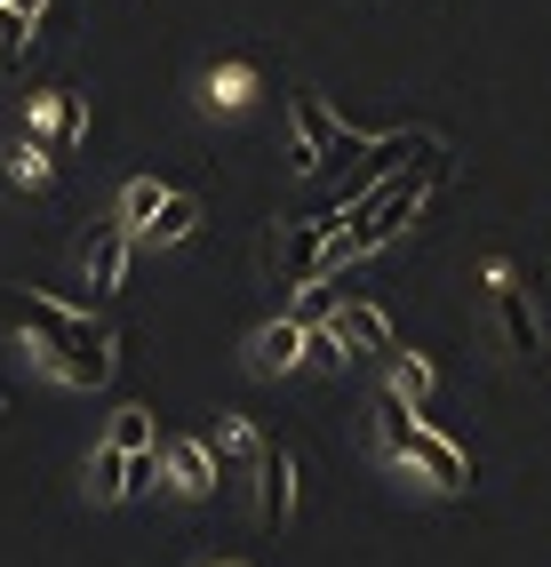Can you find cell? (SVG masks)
Returning a JSON list of instances; mask_svg holds the SVG:
<instances>
[{
	"label": "cell",
	"instance_id": "cell-1",
	"mask_svg": "<svg viewBox=\"0 0 551 567\" xmlns=\"http://www.w3.org/2000/svg\"><path fill=\"white\" fill-rule=\"evenodd\" d=\"M439 176H448V144L439 136H424V153L408 161V168H392L376 193H367L352 216H344V233L328 240V272H344V264H360V256H376L384 240H399L408 224L424 216V200L439 193Z\"/></svg>",
	"mask_w": 551,
	"mask_h": 567
},
{
	"label": "cell",
	"instance_id": "cell-2",
	"mask_svg": "<svg viewBox=\"0 0 551 567\" xmlns=\"http://www.w3.org/2000/svg\"><path fill=\"white\" fill-rule=\"evenodd\" d=\"M0 328L32 336V344L49 352L56 375H72V384H113V328L89 320L81 305H56V296H9L0 288Z\"/></svg>",
	"mask_w": 551,
	"mask_h": 567
},
{
	"label": "cell",
	"instance_id": "cell-3",
	"mask_svg": "<svg viewBox=\"0 0 551 567\" xmlns=\"http://www.w3.org/2000/svg\"><path fill=\"white\" fill-rule=\"evenodd\" d=\"M376 440H384V456H392V464L424 472V480L439 487V496H464V487H471V456H464L456 440H439L432 424H416V408L399 400L392 384L376 392Z\"/></svg>",
	"mask_w": 551,
	"mask_h": 567
},
{
	"label": "cell",
	"instance_id": "cell-4",
	"mask_svg": "<svg viewBox=\"0 0 551 567\" xmlns=\"http://www.w3.org/2000/svg\"><path fill=\"white\" fill-rule=\"evenodd\" d=\"M288 519H297V456L264 440V464H256V527L280 536Z\"/></svg>",
	"mask_w": 551,
	"mask_h": 567
},
{
	"label": "cell",
	"instance_id": "cell-5",
	"mask_svg": "<svg viewBox=\"0 0 551 567\" xmlns=\"http://www.w3.org/2000/svg\"><path fill=\"white\" fill-rule=\"evenodd\" d=\"M288 121H297V168L320 176V161H328V144L344 136V121H336V112H328V96H312V89L288 96Z\"/></svg>",
	"mask_w": 551,
	"mask_h": 567
},
{
	"label": "cell",
	"instance_id": "cell-6",
	"mask_svg": "<svg viewBox=\"0 0 551 567\" xmlns=\"http://www.w3.org/2000/svg\"><path fill=\"white\" fill-rule=\"evenodd\" d=\"M128 224H96V233L81 240V256H89V305H104L121 280H128Z\"/></svg>",
	"mask_w": 551,
	"mask_h": 567
},
{
	"label": "cell",
	"instance_id": "cell-7",
	"mask_svg": "<svg viewBox=\"0 0 551 567\" xmlns=\"http://www.w3.org/2000/svg\"><path fill=\"white\" fill-rule=\"evenodd\" d=\"M488 288H496V320H503V344L520 352V360H536V352H543V328H536V312H528L520 280H511V264H496V272H488Z\"/></svg>",
	"mask_w": 551,
	"mask_h": 567
},
{
	"label": "cell",
	"instance_id": "cell-8",
	"mask_svg": "<svg viewBox=\"0 0 551 567\" xmlns=\"http://www.w3.org/2000/svg\"><path fill=\"white\" fill-rule=\"evenodd\" d=\"M208 456H216V472H232V480H256V464H264V432H256L248 415H216V432H208Z\"/></svg>",
	"mask_w": 551,
	"mask_h": 567
},
{
	"label": "cell",
	"instance_id": "cell-9",
	"mask_svg": "<svg viewBox=\"0 0 551 567\" xmlns=\"http://www.w3.org/2000/svg\"><path fill=\"white\" fill-rule=\"evenodd\" d=\"M81 121H89V96H81V89H56V96L32 104V128H41V153H49V161H64V153H72Z\"/></svg>",
	"mask_w": 551,
	"mask_h": 567
},
{
	"label": "cell",
	"instance_id": "cell-10",
	"mask_svg": "<svg viewBox=\"0 0 551 567\" xmlns=\"http://www.w3.org/2000/svg\"><path fill=\"white\" fill-rule=\"evenodd\" d=\"M160 464H168V487H176V496H216V487H225V472H216V456H208V440H168Z\"/></svg>",
	"mask_w": 551,
	"mask_h": 567
},
{
	"label": "cell",
	"instance_id": "cell-11",
	"mask_svg": "<svg viewBox=\"0 0 551 567\" xmlns=\"http://www.w3.org/2000/svg\"><path fill=\"white\" fill-rule=\"evenodd\" d=\"M297 360H304V328H297V320L256 328V344H248V375H288Z\"/></svg>",
	"mask_w": 551,
	"mask_h": 567
},
{
	"label": "cell",
	"instance_id": "cell-12",
	"mask_svg": "<svg viewBox=\"0 0 551 567\" xmlns=\"http://www.w3.org/2000/svg\"><path fill=\"white\" fill-rule=\"evenodd\" d=\"M328 328H336L352 352H392V320H384L376 305H336V320H328Z\"/></svg>",
	"mask_w": 551,
	"mask_h": 567
},
{
	"label": "cell",
	"instance_id": "cell-13",
	"mask_svg": "<svg viewBox=\"0 0 551 567\" xmlns=\"http://www.w3.org/2000/svg\"><path fill=\"white\" fill-rule=\"evenodd\" d=\"M336 305H344V272H320V280H304V288H297L288 320H297V328H320V320H336Z\"/></svg>",
	"mask_w": 551,
	"mask_h": 567
},
{
	"label": "cell",
	"instance_id": "cell-14",
	"mask_svg": "<svg viewBox=\"0 0 551 567\" xmlns=\"http://www.w3.org/2000/svg\"><path fill=\"white\" fill-rule=\"evenodd\" d=\"M89 496H96V504H121V496H128V456H121L113 440L89 456Z\"/></svg>",
	"mask_w": 551,
	"mask_h": 567
},
{
	"label": "cell",
	"instance_id": "cell-15",
	"mask_svg": "<svg viewBox=\"0 0 551 567\" xmlns=\"http://www.w3.org/2000/svg\"><path fill=\"white\" fill-rule=\"evenodd\" d=\"M193 224H200V200H184V193H168V200H160V216L144 224V233H153L160 248H176L184 233H193Z\"/></svg>",
	"mask_w": 551,
	"mask_h": 567
},
{
	"label": "cell",
	"instance_id": "cell-16",
	"mask_svg": "<svg viewBox=\"0 0 551 567\" xmlns=\"http://www.w3.org/2000/svg\"><path fill=\"white\" fill-rule=\"evenodd\" d=\"M392 392L408 400V408H424V400H432V360H416V352L392 344Z\"/></svg>",
	"mask_w": 551,
	"mask_h": 567
},
{
	"label": "cell",
	"instance_id": "cell-17",
	"mask_svg": "<svg viewBox=\"0 0 551 567\" xmlns=\"http://www.w3.org/2000/svg\"><path fill=\"white\" fill-rule=\"evenodd\" d=\"M160 200H168V184H153V176H136L128 193H121V224H128V233H144V224L160 216Z\"/></svg>",
	"mask_w": 551,
	"mask_h": 567
},
{
	"label": "cell",
	"instance_id": "cell-18",
	"mask_svg": "<svg viewBox=\"0 0 551 567\" xmlns=\"http://www.w3.org/2000/svg\"><path fill=\"white\" fill-rule=\"evenodd\" d=\"M104 440H113L121 456H136V447H153V408H121L113 424H104Z\"/></svg>",
	"mask_w": 551,
	"mask_h": 567
},
{
	"label": "cell",
	"instance_id": "cell-19",
	"mask_svg": "<svg viewBox=\"0 0 551 567\" xmlns=\"http://www.w3.org/2000/svg\"><path fill=\"white\" fill-rule=\"evenodd\" d=\"M248 96H256V72H248V64H216V72H208V104L232 112V104H248Z\"/></svg>",
	"mask_w": 551,
	"mask_h": 567
},
{
	"label": "cell",
	"instance_id": "cell-20",
	"mask_svg": "<svg viewBox=\"0 0 551 567\" xmlns=\"http://www.w3.org/2000/svg\"><path fill=\"white\" fill-rule=\"evenodd\" d=\"M32 56V17H17V9H0V72H17Z\"/></svg>",
	"mask_w": 551,
	"mask_h": 567
},
{
	"label": "cell",
	"instance_id": "cell-21",
	"mask_svg": "<svg viewBox=\"0 0 551 567\" xmlns=\"http://www.w3.org/2000/svg\"><path fill=\"white\" fill-rule=\"evenodd\" d=\"M304 360H312V368H328V375H336V368L352 360V344H344V336H336V328H328V320H320V328H304Z\"/></svg>",
	"mask_w": 551,
	"mask_h": 567
},
{
	"label": "cell",
	"instance_id": "cell-22",
	"mask_svg": "<svg viewBox=\"0 0 551 567\" xmlns=\"http://www.w3.org/2000/svg\"><path fill=\"white\" fill-rule=\"evenodd\" d=\"M49 176H56V161L41 153V144H17V161H9V184H24V193H41Z\"/></svg>",
	"mask_w": 551,
	"mask_h": 567
},
{
	"label": "cell",
	"instance_id": "cell-23",
	"mask_svg": "<svg viewBox=\"0 0 551 567\" xmlns=\"http://www.w3.org/2000/svg\"><path fill=\"white\" fill-rule=\"evenodd\" d=\"M352 161H367V136H360V128H344L336 144H328V161H320V176H344Z\"/></svg>",
	"mask_w": 551,
	"mask_h": 567
},
{
	"label": "cell",
	"instance_id": "cell-24",
	"mask_svg": "<svg viewBox=\"0 0 551 567\" xmlns=\"http://www.w3.org/2000/svg\"><path fill=\"white\" fill-rule=\"evenodd\" d=\"M0 9H17V17H32V24H41V17H49V0H0Z\"/></svg>",
	"mask_w": 551,
	"mask_h": 567
},
{
	"label": "cell",
	"instance_id": "cell-25",
	"mask_svg": "<svg viewBox=\"0 0 551 567\" xmlns=\"http://www.w3.org/2000/svg\"><path fill=\"white\" fill-rule=\"evenodd\" d=\"M225 567H248V559H225Z\"/></svg>",
	"mask_w": 551,
	"mask_h": 567
}]
</instances>
